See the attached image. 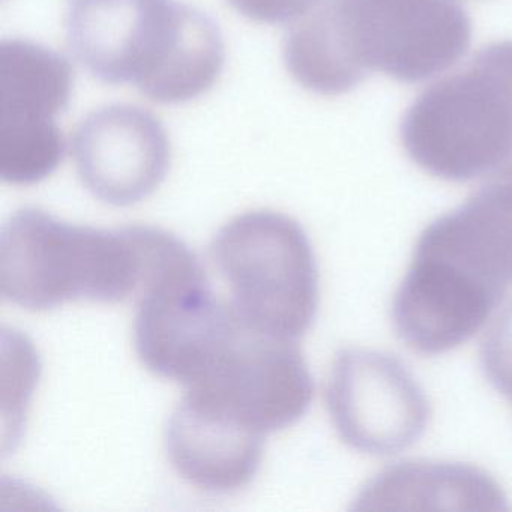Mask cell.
<instances>
[{
  "label": "cell",
  "instance_id": "cell-1",
  "mask_svg": "<svg viewBox=\"0 0 512 512\" xmlns=\"http://www.w3.org/2000/svg\"><path fill=\"white\" fill-rule=\"evenodd\" d=\"M512 286V163L428 224L392 301L398 338L442 355L475 337Z\"/></svg>",
  "mask_w": 512,
  "mask_h": 512
},
{
  "label": "cell",
  "instance_id": "cell-2",
  "mask_svg": "<svg viewBox=\"0 0 512 512\" xmlns=\"http://www.w3.org/2000/svg\"><path fill=\"white\" fill-rule=\"evenodd\" d=\"M472 41L458 0H320L284 38V64L307 91L337 97L368 74L419 83L457 64Z\"/></svg>",
  "mask_w": 512,
  "mask_h": 512
},
{
  "label": "cell",
  "instance_id": "cell-3",
  "mask_svg": "<svg viewBox=\"0 0 512 512\" xmlns=\"http://www.w3.org/2000/svg\"><path fill=\"white\" fill-rule=\"evenodd\" d=\"M68 46L92 77L134 85L149 100L184 104L217 83L220 26L178 0H68Z\"/></svg>",
  "mask_w": 512,
  "mask_h": 512
},
{
  "label": "cell",
  "instance_id": "cell-4",
  "mask_svg": "<svg viewBox=\"0 0 512 512\" xmlns=\"http://www.w3.org/2000/svg\"><path fill=\"white\" fill-rule=\"evenodd\" d=\"M140 256L134 347L155 376L193 385L244 323L218 298L199 257L182 239L152 226H128Z\"/></svg>",
  "mask_w": 512,
  "mask_h": 512
},
{
  "label": "cell",
  "instance_id": "cell-5",
  "mask_svg": "<svg viewBox=\"0 0 512 512\" xmlns=\"http://www.w3.org/2000/svg\"><path fill=\"white\" fill-rule=\"evenodd\" d=\"M139 281V251L128 226H76L28 206L2 227L0 293L25 310L74 301L118 304L137 292Z\"/></svg>",
  "mask_w": 512,
  "mask_h": 512
},
{
  "label": "cell",
  "instance_id": "cell-6",
  "mask_svg": "<svg viewBox=\"0 0 512 512\" xmlns=\"http://www.w3.org/2000/svg\"><path fill=\"white\" fill-rule=\"evenodd\" d=\"M410 160L437 179L467 182L512 158V41L488 44L425 89L400 127Z\"/></svg>",
  "mask_w": 512,
  "mask_h": 512
},
{
  "label": "cell",
  "instance_id": "cell-7",
  "mask_svg": "<svg viewBox=\"0 0 512 512\" xmlns=\"http://www.w3.org/2000/svg\"><path fill=\"white\" fill-rule=\"evenodd\" d=\"M211 259L230 305L254 331L296 341L319 308V268L304 227L281 212H245L212 239Z\"/></svg>",
  "mask_w": 512,
  "mask_h": 512
},
{
  "label": "cell",
  "instance_id": "cell-8",
  "mask_svg": "<svg viewBox=\"0 0 512 512\" xmlns=\"http://www.w3.org/2000/svg\"><path fill=\"white\" fill-rule=\"evenodd\" d=\"M73 70L61 53L29 40L0 44V178L19 187L52 176L67 145L56 118L67 109Z\"/></svg>",
  "mask_w": 512,
  "mask_h": 512
},
{
  "label": "cell",
  "instance_id": "cell-9",
  "mask_svg": "<svg viewBox=\"0 0 512 512\" xmlns=\"http://www.w3.org/2000/svg\"><path fill=\"white\" fill-rule=\"evenodd\" d=\"M326 406L338 436L362 454L386 457L415 445L430 403L409 368L388 353L344 349L332 364Z\"/></svg>",
  "mask_w": 512,
  "mask_h": 512
},
{
  "label": "cell",
  "instance_id": "cell-10",
  "mask_svg": "<svg viewBox=\"0 0 512 512\" xmlns=\"http://www.w3.org/2000/svg\"><path fill=\"white\" fill-rule=\"evenodd\" d=\"M187 391L266 436L304 418L313 401L314 380L295 341L244 325Z\"/></svg>",
  "mask_w": 512,
  "mask_h": 512
},
{
  "label": "cell",
  "instance_id": "cell-11",
  "mask_svg": "<svg viewBox=\"0 0 512 512\" xmlns=\"http://www.w3.org/2000/svg\"><path fill=\"white\" fill-rule=\"evenodd\" d=\"M71 151L83 187L112 206L136 205L151 196L172 160L160 119L131 104L89 113L74 133Z\"/></svg>",
  "mask_w": 512,
  "mask_h": 512
},
{
  "label": "cell",
  "instance_id": "cell-12",
  "mask_svg": "<svg viewBox=\"0 0 512 512\" xmlns=\"http://www.w3.org/2000/svg\"><path fill=\"white\" fill-rule=\"evenodd\" d=\"M167 457L184 481L205 493L230 494L262 466L265 434L187 391L167 421Z\"/></svg>",
  "mask_w": 512,
  "mask_h": 512
},
{
  "label": "cell",
  "instance_id": "cell-13",
  "mask_svg": "<svg viewBox=\"0 0 512 512\" xmlns=\"http://www.w3.org/2000/svg\"><path fill=\"white\" fill-rule=\"evenodd\" d=\"M358 500L361 509H508L502 488L478 467L430 461L388 467Z\"/></svg>",
  "mask_w": 512,
  "mask_h": 512
},
{
  "label": "cell",
  "instance_id": "cell-14",
  "mask_svg": "<svg viewBox=\"0 0 512 512\" xmlns=\"http://www.w3.org/2000/svg\"><path fill=\"white\" fill-rule=\"evenodd\" d=\"M479 359L488 382L512 406V302L485 332Z\"/></svg>",
  "mask_w": 512,
  "mask_h": 512
},
{
  "label": "cell",
  "instance_id": "cell-15",
  "mask_svg": "<svg viewBox=\"0 0 512 512\" xmlns=\"http://www.w3.org/2000/svg\"><path fill=\"white\" fill-rule=\"evenodd\" d=\"M242 17L265 25L296 22L313 10L320 0H227Z\"/></svg>",
  "mask_w": 512,
  "mask_h": 512
}]
</instances>
